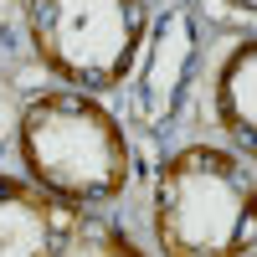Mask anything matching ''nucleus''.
<instances>
[{
	"label": "nucleus",
	"instance_id": "f257e3e1",
	"mask_svg": "<svg viewBox=\"0 0 257 257\" xmlns=\"http://www.w3.org/2000/svg\"><path fill=\"white\" fill-rule=\"evenodd\" d=\"M252 165L221 149H180L155 180V237L165 257H247L252 252Z\"/></svg>",
	"mask_w": 257,
	"mask_h": 257
},
{
	"label": "nucleus",
	"instance_id": "f03ea898",
	"mask_svg": "<svg viewBox=\"0 0 257 257\" xmlns=\"http://www.w3.org/2000/svg\"><path fill=\"white\" fill-rule=\"evenodd\" d=\"M21 160L41 190L72 206H103L128 185L123 128L82 93H47L21 113Z\"/></svg>",
	"mask_w": 257,
	"mask_h": 257
},
{
	"label": "nucleus",
	"instance_id": "7ed1b4c3",
	"mask_svg": "<svg viewBox=\"0 0 257 257\" xmlns=\"http://www.w3.org/2000/svg\"><path fill=\"white\" fill-rule=\"evenodd\" d=\"M31 47L77 88H118L149 31V0H31Z\"/></svg>",
	"mask_w": 257,
	"mask_h": 257
},
{
	"label": "nucleus",
	"instance_id": "20e7f679",
	"mask_svg": "<svg viewBox=\"0 0 257 257\" xmlns=\"http://www.w3.org/2000/svg\"><path fill=\"white\" fill-rule=\"evenodd\" d=\"M0 257H144L113 221L0 175Z\"/></svg>",
	"mask_w": 257,
	"mask_h": 257
},
{
	"label": "nucleus",
	"instance_id": "39448f33",
	"mask_svg": "<svg viewBox=\"0 0 257 257\" xmlns=\"http://www.w3.org/2000/svg\"><path fill=\"white\" fill-rule=\"evenodd\" d=\"M190 62V21L185 11H170L165 26H160V41H155V62H149V77H144V118H165L170 103H175V82Z\"/></svg>",
	"mask_w": 257,
	"mask_h": 257
},
{
	"label": "nucleus",
	"instance_id": "423d86ee",
	"mask_svg": "<svg viewBox=\"0 0 257 257\" xmlns=\"http://www.w3.org/2000/svg\"><path fill=\"white\" fill-rule=\"evenodd\" d=\"M216 113L226 123V134L252 144V128H257V47L252 41H242L226 57V67L216 77Z\"/></svg>",
	"mask_w": 257,
	"mask_h": 257
},
{
	"label": "nucleus",
	"instance_id": "0eeeda50",
	"mask_svg": "<svg viewBox=\"0 0 257 257\" xmlns=\"http://www.w3.org/2000/svg\"><path fill=\"white\" fill-rule=\"evenodd\" d=\"M247 257H252V252H247Z\"/></svg>",
	"mask_w": 257,
	"mask_h": 257
}]
</instances>
